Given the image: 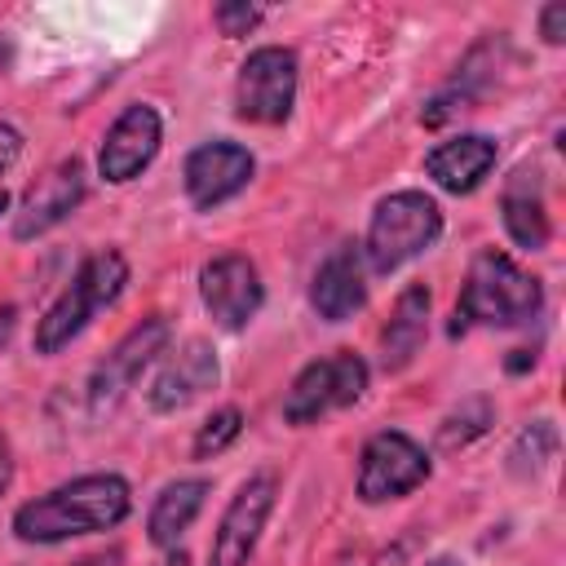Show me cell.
<instances>
[{
	"label": "cell",
	"mask_w": 566,
	"mask_h": 566,
	"mask_svg": "<svg viewBox=\"0 0 566 566\" xmlns=\"http://www.w3.org/2000/svg\"><path fill=\"white\" fill-rule=\"evenodd\" d=\"M128 513H133V486L119 473H84L18 504L13 535L22 544H62L75 535L115 531Z\"/></svg>",
	"instance_id": "obj_1"
},
{
	"label": "cell",
	"mask_w": 566,
	"mask_h": 566,
	"mask_svg": "<svg viewBox=\"0 0 566 566\" xmlns=\"http://www.w3.org/2000/svg\"><path fill=\"white\" fill-rule=\"evenodd\" d=\"M544 310V283L500 248H482L460 283L451 336L464 327H522Z\"/></svg>",
	"instance_id": "obj_2"
},
{
	"label": "cell",
	"mask_w": 566,
	"mask_h": 566,
	"mask_svg": "<svg viewBox=\"0 0 566 566\" xmlns=\"http://www.w3.org/2000/svg\"><path fill=\"white\" fill-rule=\"evenodd\" d=\"M124 283H128V261H124V252L97 248L93 256H84L80 270H75V279H71V287L40 314V323H35V354L49 358V354L66 349V345L93 323L97 310H106V305L119 301Z\"/></svg>",
	"instance_id": "obj_3"
},
{
	"label": "cell",
	"mask_w": 566,
	"mask_h": 566,
	"mask_svg": "<svg viewBox=\"0 0 566 566\" xmlns=\"http://www.w3.org/2000/svg\"><path fill=\"white\" fill-rule=\"evenodd\" d=\"M442 234V208L424 190H394L371 208L367 239L358 243L371 274H394L411 256L429 252Z\"/></svg>",
	"instance_id": "obj_4"
},
{
	"label": "cell",
	"mask_w": 566,
	"mask_h": 566,
	"mask_svg": "<svg viewBox=\"0 0 566 566\" xmlns=\"http://www.w3.org/2000/svg\"><path fill=\"white\" fill-rule=\"evenodd\" d=\"M367 376L371 371L354 349H332L327 358L305 363L283 394V420L287 424H314L340 407H354L367 389Z\"/></svg>",
	"instance_id": "obj_5"
},
{
	"label": "cell",
	"mask_w": 566,
	"mask_h": 566,
	"mask_svg": "<svg viewBox=\"0 0 566 566\" xmlns=\"http://www.w3.org/2000/svg\"><path fill=\"white\" fill-rule=\"evenodd\" d=\"M296 53L283 44H261L243 57L234 80V115L243 124H287L296 106Z\"/></svg>",
	"instance_id": "obj_6"
},
{
	"label": "cell",
	"mask_w": 566,
	"mask_h": 566,
	"mask_svg": "<svg viewBox=\"0 0 566 566\" xmlns=\"http://www.w3.org/2000/svg\"><path fill=\"white\" fill-rule=\"evenodd\" d=\"M433 464L429 451L402 433V429H380L363 442L358 451V500L363 504H385L411 495L420 482H429Z\"/></svg>",
	"instance_id": "obj_7"
},
{
	"label": "cell",
	"mask_w": 566,
	"mask_h": 566,
	"mask_svg": "<svg viewBox=\"0 0 566 566\" xmlns=\"http://www.w3.org/2000/svg\"><path fill=\"white\" fill-rule=\"evenodd\" d=\"M168 340H172V323L164 318V314H150V318H142L133 332H124L119 336V345L93 367V376H88V407L93 411H111L128 389H133V380L159 358V354H168Z\"/></svg>",
	"instance_id": "obj_8"
},
{
	"label": "cell",
	"mask_w": 566,
	"mask_h": 566,
	"mask_svg": "<svg viewBox=\"0 0 566 566\" xmlns=\"http://www.w3.org/2000/svg\"><path fill=\"white\" fill-rule=\"evenodd\" d=\"M199 301L221 332H243L265 301L261 270L243 252H221L199 270Z\"/></svg>",
	"instance_id": "obj_9"
},
{
	"label": "cell",
	"mask_w": 566,
	"mask_h": 566,
	"mask_svg": "<svg viewBox=\"0 0 566 566\" xmlns=\"http://www.w3.org/2000/svg\"><path fill=\"white\" fill-rule=\"evenodd\" d=\"M256 172V159L248 146L230 142V137H217V142H199L186 164H181V186H186V199L190 208L199 212H212L221 208L226 199H234L239 190H248Z\"/></svg>",
	"instance_id": "obj_10"
},
{
	"label": "cell",
	"mask_w": 566,
	"mask_h": 566,
	"mask_svg": "<svg viewBox=\"0 0 566 566\" xmlns=\"http://www.w3.org/2000/svg\"><path fill=\"white\" fill-rule=\"evenodd\" d=\"M88 195V168L80 155H66L57 159L53 168H44L27 190H22V203L13 212V239L27 243L44 230H53L57 221H66Z\"/></svg>",
	"instance_id": "obj_11"
},
{
	"label": "cell",
	"mask_w": 566,
	"mask_h": 566,
	"mask_svg": "<svg viewBox=\"0 0 566 566\" xmlns=\"http://www.w3.org/2000/svg\"><path fill=\"white\" fill-rule=\"evenodd\" d=\"M279 482L274 473H252L226 504L217 531H212V548H208V566H248L256 553V539L265 531V517L274 509Z\"/></svg>",
	"instance_id": "obj_12"
},
{
	"label": "cell",
	"mask_w": 566,
	"mask_h": 566,
	"mask_svg": "<svg viewBox=\"0 0 566 566\" xmlns=\"http://www.w3.org/2000/svg\"><path fill=\"white\" fill-rule=\"evenodd\" d=\"M159 142H164L159 111L146 106V102H133V106H124L115 115V124L102 137V146H97V172L111 186H128V181H137L155 164Z\"/></svg>",
	"instance_id": "obj_13"
},
{
	"label": "cell",
	"mask_w": 566,
	"mask_h": 566,
	"mask_svg": "<svg viewBox=\"0 0 566 566\" xmlns=\"http://www.w3.org/2000/svg\"><path fill=\"white\" fill-rule=\"evenodd\" d=\"M217 380H221L217 349H212L203 336H190V340H181L177 349H168V358H164L159 371L150 376L146 402L168 416V411H181V407H190L195 398H203Z\"/></svg>",
	"instance_id": "obj_14"
},
{
	"label": "cell",
	"mask_w": 566,
	"mask_h": 566,
	"mask_svg": "<svg viewBox=\"0 0 566 566\" xmlns=\"http://www.w3.org/2000/svg\"><path fill=\"white\" fill-rule=\"evenodd\" d=\"M310 305L323 323H345L367 305V274L358 243H336L323 256V265L310 279Z\"/></svg>",
	"instance_id": "obj_15"
},
{
	"label": "cell",
	"mask_w": 566,
	"mask_h": 566,
	"mask_svg": "<svg viewBox=\"0 0 566 566\" xmlns=\"http://www.w3.org/2000/svg\"><path fill=\"white\" fill-rule=\"evenodd\" d=\"M495 159H500L495 137H486V133H460V137L438 142L424 155V172L447 195H473L486 181V172L495 168Z\"/></svg>",
	"instance_id": "obj_16"
},
{
	"label": "cell",
	"mask_w": 566,
	"mask_h": 566,
	"mask_svg": "<svg viewBox=\"0 0 566 566\" xmlns=\"http://www.w3.org/2000/svg\"><path fill=\"white\" fill-rule=\"evenodd\" d=\"M429 287L424 283H407L389 310V323L380 327V367L385 371H402L420 345H424V332H429Z\"/></svg>",
	"instance_id": "obj_17"
},
{
	"label": "cell",
	"mask_w": 566,
	"mask_h": 566,
	"mask_svg": "<svg viewBox=\"0 0 566 566\" xmlns=\"http://www.w3.org/2000/svg\"><path fill=\"white\" fill-rule=\"evenodd\" d=\"M500 217H504V230H509V239L517 248H526V252L548 248V234H553L548 203H544V190H539V181H535L531 168H517L509 177V186L500 195Z\"/></svg>",
	"instance_id": "obj_18"
},
{
	"label": "cell",
	"mask_w": 566,
	"mask_h": 566,
	"mask_svg": "<svg viewBox=\"0 0 566 566\" xmlns=\"http://www.w3.org/2000/svg\"><path fill=\"white\" fill-rule=\"evenodd\" d=\"M203 500H208V478H177V482H168V486L155 495L150 513H146V535H150V544H155V548H177V539L195 526Z\"/></svg>",
	"instance_id": "obj_19"
},
{
	"label": "cell",
	"mask_w": 566,
	"mask_h": 566,
	"mask_svg": "<svg viewBox=\"0 0 566 566\" xmlns=\"http://www.w3.org/2000/svg\"><path fill=\"white\" fill-rule=\"evenodd\" d=\"M491 424H495L491 398H482V394H478V398H464L455 411L442 416V424H438V451H460V447L478 442Z\"/></svg>",
	"instance_id": "obj_20"
},
{
	"label": "cell",
	"mask_w": 566,
	"mask_h": 566,
	"mask_svg": "<svg viewBox=\"0 0 566 566\" xmlns=\"http://www.w3.org/2000/svg\"><path fill=\"white\" fill-rule=\"evenodd\" d=\"M553 451H557V429H553V420H535V424H526V429L517 433V442H513V451H509V469H513L517 478H535V473L553 460Z\"/></svg>",
	"instance_id": "obj_21"
},
{
	"label": "cell",
	"mask_w": 566,
	"mask_h": 566,
	"mask_svg": "<svg viewBox=\"0 0 566 566\" xmlns=\"http://www.w3.org/2000/svg\"><path fill=\"white\" fill-rule=\"evenodd\" d=\"M239 433H243V411H239V407H217V411L199 424V433H195V442H190V455H195V460H212V455H221Z\"/></svg>",
	"instance_id": "obj_22"
},
{
	"label": "cell",
	"mask_w": 566,
	"mask_h": 566,
	"mask_svg": "<svg viewBox=\"0 0 566 566\" xmlns=\"http://www.w3.org/2000/svg\"><path fill=\"white\" fill-rule=\"evenodd\" d=\"M261 18H265L261 4H217V9H212V22H217L221 35H230V40H234V35H248Z\"/></svg>",
	"instance_id": "obj_23"
},
{
	"label": "cell",
	"mask_w": 566,
	"mask_h": 566,
	"mask_svg": "<svg viewBox=\"0 0 566 566\" xmlns=\"http://www.w3.org/2000/svg\"><path fill=\"white\" fill-rule=\"evenodd\" d=\"M539 35H544V44H562L566 40V4L557 0V4H544V13H539Z\"/></svg>",
	"instance_id": "obj_24"
},
{
	"label": "cell",
	"mask_w": 566,
	"mask_h": 566,
	"mask_svg": "<svg viewBox=\"0 0 566 566\" xmlns=\"http://www.w3.org/2000/svg\"><path fill=\"white\" fill-rule=\"evenodd\" d=\"M18 155H22V133L13 124H0V177L18 164Z\"/></svg>",
	"instance_id": "obj_25"
},
{
	"label": "cell",
	"mask_w": 566,
	"mask_h": 566,
	"mask_svg": "<svg viewBox=\"0 0 566 566\" xmlns=\"http://www.w3.org/2000/svg\"><path fill=\"white\" fill-rule=\"evenodd\" d=\"M9 482H13V451H9V442L0 438V495L9 491Z\"/></svg>",
	"instance_id": "obj_26"
},
{
	"label": "cell",
	"mask_w": 566,
	"mask_h": 566,
	"mask_svg": "<svg viewBox=\"0 0 566 566\" xmlns=\"http://www.w3.org/2000/svg\"><path fill=\"white\" fill-rule=\"evenodd\" d=\"M504 367H509V371H522V367H535V354H531V349H513V358H509Z\"/></svg>",
	"instance_id": "obj_27"
},
{
	"label": "cell",
	"mask_w": 566,
	"mask_h": 566,
	"mask_svg": "<svg viewBox=\"0 0 566 566\" xmlns=\"http://www.w3.org/2000/svg\"><path fill=\"white\" fill-rule=\"evenodd\" d=\"M75 566H119V553H93V557H80Z\"/></svg>",
	"instance_id": "obj_28"
},
{
	"label": "cell",
	"mask_w": 566,
	"mask_h": 566,
	"mask_svg": "<svg viewBox=\"0 0 566 566\" xmlns=\"http://www.w3.org/2000/svg\"><path fill=\"white\" fill-rule=\"evenodd\" d=\"M9 332H13V305H0V345L9 340Z\"/></svg>",
	"instance_id": "obj_29"
},
{
	"label": "cell",
	"mask_w": 566,
	"mask_h": 566,
	"mask_svg": "<svg viewBox=\"0 0 566 566\" xmlns=\"http://www.w3.org/2000/svg\"><path fill=\"white\" fill-rule=\"evenodd\" d=\"M9 62H13V49H9V40H0V75L9 71Z\"/></svg>",
	"instance_id": "obj_30"
},
{
	"label": "cell",
	"mask_w": 566,
	"mask_h": 566,
	"mask_svg": "<svg viewBox=\"0 0 566 566\" xmlns=\"http://www.w3.org/2000/svg\"><path fill=\"white\" fill-rule=\"evenodd\" d=\"M159 566H190V562H186V553H168Z\"/></svg>",
	"instance_id": "obj_31"
},
{
	"label": "cell",
	"mask_w": 566,
	"mask_h": 566,
	"mask_svg": "<svg viewBox=\"0 0 566 566\" xmlns=\"http://www.w3.org/2000/svg\"><path fill=\"white\" fill-rule=\"evenodd\" d=\"M9 203H13V199H9V190H0V217L9 212Z\"/></svg>",
	"instance_id": "obj_32"
},
{
	"label": "cell",
	"mask_w": 566,
	"mask_h": 566,
	"mask_svg": "<svg viewBox=\"0 0 566 566\" xmlns=\"http://www.w3.org/2000/svg\"><path fill=\"white\" fill-rule=\"evenodd\" d=\"M433 566H455V562H447V557H442V562H433Z\"/></svg>",
	"instance_id": "obj_33"
}]
</instances>
